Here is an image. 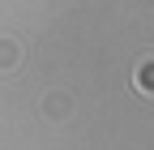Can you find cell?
I'll return each mask as SVG.
<instances>
[{"mask_svg":"<svg viewBox=\"0 0 154 150\" xmlns=\"http://www.w3.org/2000/svg\"><path fill=\"white\" fill-rule=\"evenodd\" d=\"M133 90L154 99V56H141L137 60V69H133Z\"/></svg>","mask_w":154,"mask_h":150,"instance_id":"cell-2","label":"cell"},{"mask_svg":"<svg viewBox=\"0 0 154 150\" xmlns=\"http://www.w3.org/2000/svg\"><path fill=\"white\" fill-rule=\"evenodd\" d=\"M38 116H43V120H51V124L69 120V116H73V95H64V90H47V95H43V103H38Z\"/></svg>","mask_w":154,"mask_h":150,"instance_id":"cell-1","label":"cell"},{"mask_svg":"<svg viewBox=\"0 0 154 150\" xmlns=\"http://www.w3.org/2000/svg\"><path fill=\"white\" fill-rule=\"evenodd\" d=\"M22 43L13 39V34H0V73H13L17 64H22Z\"/></svg>","mask_w":154,"mask_h":150,"instance_id":"cell-3","label":"cell"}]
</instances>
